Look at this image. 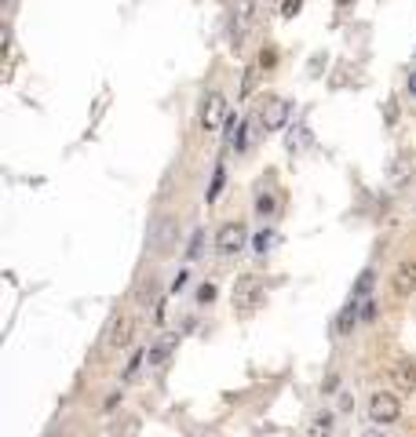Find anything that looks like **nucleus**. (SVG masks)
Listing matches in <instances>:
<instances>
[{
  "label": "nucleus",
  "instance_id": "f257e3e1",
  "mask_svg": "<svg viewBox=\"0 0 416 437\" xmlns=\"http://www.w3.org/2000/svg\"><path fill=\"white\" fill-rule=\"evenodd\" d=\"M234 306L241 314H249L256 310V306H263V281L256 273H241L234 281Z\"/></svg>",
  "mask_w": 416,
  "mask_h": 437
},
{
  "label": "nucleus",
  "instance_id": "f03ea898",
  "mask_svg": "<svg viewBox=\"0 0 416 437\" xmlns=\"http://www.w3.org/2000/svg\"><path fill=\"white\" fill-rule=\"evenodd\" d=\"M398 415H402V401L394 398V393H372L369 398V423H376V426H391V423H398Z\"/></svg>",
  "mask_w": 416,
  "mask_h": 437
},
{
  "label": "nucleus",
  "instance_id": "7ed1b4c3",
  "mask_svg": "<svg viewBox=\"0 0 416 437\" xmlns=\"http://www.w3.org/2000/svg\"><path fill=\"white\" fill-rule=\"evenodd\" d=\"M245 237H249L245 223H227V226H219V233H215V252H219V255H237L241 248H245Z\"/></svg>",
  "mask_w": 416,
  "mask_h": 437
},
{
  "label": "nucleus",
  "instance_id": "20e7f679",
  "mask_svg": "<svg viewBox=\"0 0 416 437\" xmlns=\"http://www.w3.org/2000/svg\"><path fill=\"white\" fill-rule=\"evenodd\" d=\"M227 99L219 95V92H208L205 99H201V124L212 131V128H219V124H227Z\"/></svg>",
  "mask_w": 416,
  "mask_h": 437
},
{
  "label": "nucleus",
  "instance_id": "39448f33",
  "mask_svg": "<svg viewBox=\"0 0 416 437\" xmlns=\"http://www.w3.org/2000/svg\"><path fill=\"white\" fill-rule=\"evenodd\" d=\"M391 288H394V295H398V299H409V295L416 292V262H412V259H405V262H398V266H394Z\"/></svg>",
  "mask_w": 416,
  "mask_h": 437
},
{
  "label": "nucleus",
  "instance_id": "423d86ee",
  "mask_svg": "<svg viewBox=\"0 0 416 437\" xmlns=\"http://www.w3.org/2000/svg\"><path fill=\"white\" fill-rule=\"evenodd\" d=\"M289 102H285V99H271L267 106H263V128H267V131H281L285 128V121H289Z\"/></svg>",
  "mask_w": 416,
  "mask_h": 437
},
{
  "label": "nucleus",
  "instance_id": "0eeeda50",
  "mask_svg": "<svg viewBox=\"0 0 416 437\" xmlns=\"http://www.w3.org/2000/svg\"><path fill=\"white\" fill-rule=\"evenodd\" d=\"M391 383L398 386L402 393H412L416 390V364L412 361H394L391 364Z\"/></svg>",
  "mask_w": 416,
  "mask_h": 437
},
{
  "label": "nucleus",
  "instance_id": "6e6552de",
  "mask_svg": "<svg viewBox=\"0 0 416 437\" xmlns=\"http://www.w3.org/2000/svg\"><path fill=\"white\" fill-rule=\"evenodd\" d=\"M131 328H136V324H131V317H128V314H121L114 324H109V336H106V343L114 346V350L128 346V343H131Z\"/></svg>",
  "mask_w": 416,
  "mask_h": 437
},
{
  "label": "nucleus",
  "instance_id": "1a4fd4ad",
  "mask_svg": "<svg viewBox=\"0 0 416 437\" xmlns=\"http://www.w3.org/2000/svg\"><path fill=\"white\" fill-rule=\"evenodd\" d=\"M252 11H256V4L252 0H237V8H234V18H237V26H234V37H241L249 30V22H252Z\"/></svg>",
  "mask_w": 416,
  "mask_h": 437
},
{
  "label": "nucleus",
  "instance_id": "9d476101",
  "mask_svg": "<svg viewBox=\"0 0 416 437\" xmlns=\"http://www.w3.org/2000/svg\"><path fill=\"white\" fill-rule=\"evenodd\" d=\"M172 233H175V223H172V218H165V223L158 226V233H153V248H158V252H168Z\"/></svg>",
  "mask_w": 416,
  "mask_h": 437
},
{
  "label": "nucleus",
  "instance_id": "9b49d317",
  "mask_svg": "<svg viewBox=\"0 0 416 437\" xmlns=\"http://www.w3.org/2000/svg\"><path fill=\"white\" fill-rule=\"evenodd\" d=\"M333 426H336V415L333 412H321L318 419L311 423V437H328V433H333Z\"/></svg>",
  "mask_w": 416,
  "mask_h": 437
},
{
  "label": "nucleus",
  "instance_id": "f8f14e48",
  "mask_svg": "<svg viewBox=\"0 0 416 437\" xmlns=\"http://www.w3.org/2000/svg\"><path fill=\"white\" fill-rule=\"evenodd\" d=\"M355 321H358V299L355 295H350V302H347V310L340 314V321H336V332L343 336L347 332V328H355Z\"/></svg>",
  "mask_w": 416,
  "mask_h": 437
},
{
  "label": "nucleus",
  "instance_id": "ddd939ff",
  "mask_svg": "<svg viewBox=\"0 0 416 437\" xmlns=\"http://www.w3.org/2000/svg\"><path fill=\"white\" fill-rule=\"evenodd\" d=\"M223 183H227V168L215 164V171H212V186H208V204L219 201V193H223Z\"/></svg>",
  "mask_w": 416,
  "mask_h": 437
},
{
  "label": "nucleus",
  "instance_id": "4468645a",
  "mask_svg": "<svg viewBox=\"0 0 416 437\" xmlns=\"http://www.w3.org/2000/svg\"><path fill=\"white\" fill-rule=\"evenodd\" d=\"M274 204H278V201H274V193H259V197H256V211H259L263 218H271V215H274Z\"/></svg>",
  "mask_w": 416,
  "mask_h": 437
},
{
  "label": "nucleus",
  "instance_id": "2eb2a0df",
  "mask_svg": "<svg viewBox=\"0 0 416 437\" xmlns=\"http://www.w3.org/2000/svg\"><path fill=\"white\" fill-rule=\"evenodd\" d=\"M271 245H274V233H271V230H259L256 240H252V252L263 255V252H271Z\"/></svg>",
  "mask_w": 416,
  "mask_h": 437
},
{
  "label": "nucleus",
  "instance_id": "dca6fc26",
  "mask_svg": "<svg viewBox=\"0 0 416 437\" xmlns=\"http://www.w3.org/2000/svg\"><path fill=\"white\" fill-rule=\"evenodd\" d=\"M215 292H219V288H215L212 281H201V284H197V302H201V306H208V302L215 299Z\"/></svg>",
  "mask_w": 416,
  "mask_h": 437
},
{
  "label": "nucleus",
  "instance_id": "f3484780",
  "mask_svg": "<svg viewBox=\"0 0 416 437\" xmlns=\"http://www.w3.org/2000/svg\"><path fill=\"white\" fill-rule=\"evenodd\" d=\"M201 245H205V230H194L190 248H186V259H197V255H201Z\"/></svg>",
  "mask_w": 416,
  "mask_h": 437
},
{
  "label": "nucleus",
  "instance_id": "a211bd4d",
  "mask_svg": "<svg viewBox=\"0 0 416 437\" xmlns=\"http://www.w3.org/2000/svg\"><path fill=\"white\" fill-rule=\"evenodd\" d=\"M292 131H296V135H289V149H299V146L311 142V131H307V128H292Z\"/></svg>",
  "mask_w": 416,
  "mask_h": 437
},
{
  "label": "nucleus",
  "instance_id": "6ab92c4d",
  "mask_svg": "<svg viewBox=\"0 0 416 437\" xmlns=\"http://www.w3.org/2000/svg\"><path fill=\"white\" fill-rule=\"evenodd\" d=\"M372 281H376V273H372V270H365V273L358 277V284H355V299H358V295H365V292L372 288Z\"/></svg>",
  "mask_w": 416,
  "mask_h": 437
},
{
  "label": "nucleus",
  "instance_id": "aec40b11",
  "mask_svg": "<svg viewBox=\"0 0 416 437\" xmlns=\"http://www.w3.org/2000/svg\"><path fill=\"white\" fill-rule=\"evenodd\" d=\"M168 350H172V339H165L161 346H153V354H150V361H153V364H161V361L168 357Z\"/></svg>",
  "mask_w": 416,
  "mask_h": 437
},
{
  "label": "nucleus",
  "instance_id": "412c9836",
  "mask_svg": "<svg viewBox=\"0 0 416 437\" xmlns=\"http://www.w3.org/2000/svg\"><path fill=\"white\" fill-rule=\"evenodd\" d=\"M299 8H303V0H281V15H285V18L299 15Z\"/></svg>",
  "mask_w": 416,
  "mask_h": 437
},
{
  "label": "nucleus",
  "instance_id": "4be33fe9",
  "mask_svg": "<svg viewBox=\"0 0 416 437\" xmlns=\"http://www.w3.org/2000/svg\"><path fill=\"white\" fill-rule=\"evenodd\" d=\"M143 357H146L143 350H136V357H131V361H128V368H124V379H131V376H136V371H139V364H143Z\"/></svg>",
  "mask_w": 416,
  "mask_h": 437
},
{
  "label": "nucleus",
  "instance_id": "5701e85b",
  "mask_svg": "<svg viewBox=\"0 0 416 437\" xmlns=\"http://www.w3.org/2000/svg\"><path fill=\"white\" fill-rule=\"evenodd\" d=\"M362 306H365V310H362V321H376V306H380V302H376V299H365Z\"/></svg>",
  "mask_w": 416,
  "mask_h": 437
},
{
  "label": "nucleus",
  "instance_id": "b1692460",
  "mask_svg": "<svg viewBox=\"0 0 416 437\" xmlns=\"http://www.w3.org/2000/svg\"><path fill=\"white\" fill-rule=\"evenodd\" d=\"M252 84H256V66H252V70H245V80H241V95H249Z\"/></svg>",
  "mask_w": 416,
  "mask_h": 437
},
{
  "label": "nucleus",
  "instance_id": "393cba45",
  "mask_svg": "<svg viewBox=\"0 0 416 437\" xmlns=\"http://www.w3.org/2000/svg\"><path fill=\"white\" fill-rule=\"evenodd\" d=\"M186 281H190V273L179 270V273H175V281H172V292H183V288H186Z\"/></svg>",
  "mask_w": 416,
  "mask_h": 437
},
{
  "label": "nucleus",
  "instance_id": "a878e982",
  "mask_svg": "<svg viewBox=\"0 0 416 437\" xmlns=\"http://www.w3.org/2000/svg\"><path fill=\"white\" fill-rule=\"evenodd\" d=\"M340 408H355V398H350V393H340Z\"/></svg>",
  "mask_w": 416,
  "mask_h": 437
},
{
  "label": "nucleus",
  "instance_id": "bb28decb",
  "mask_svg": "<svg viewBox=\"0 0 416 437\" xmlns=\"http://www.w3.org/2000/svg\"><path fill=\"white\" fill-rule=\"evenodd\" d=\"M409 92H412V95H416V70H412V73H409Z\"/></svg>",
  "mask_w": 416,
  "mask_h": 437
},
{
  "label": "nucleus",
  "instance_id": "cd10ccee",
  "mask_svg": "<svg viewBox=\"0 0 416 437\" xmlns=\"http://www.w3.org/2000/svg\"><path fill=\"white\" fill-rule=\"evenodd\" d=\"M365 437H384V433H380V426H372V430H365Z\"/></svg>",
  "mask_w": 416,
  "mask_h": 437
},
{
  "label": "nucleus",
  "instance_id": "c85d7f7f",
  "mask_svg": "<svg viewBox=\"0 0 416 437\" xmlns=\"http://www.w3.org/2000/svg\"><path fill=\"white\" fill-rule=\"evenodd\" d=\"M336 4H347V0H336Z\"/></svg>",
  "mask_w": 416,
  "mask_h": 437
},
{
  "label": "nucleus",
  "instance_id": "c756f323",
  "mask_svg": "<svg viewBox=\"0 0 416 437\" xmlns=\"http://www.w3.org/2000/svg\"><path fill=\"white\" fill-rule=\"evenodd\" d=\"M0 4H8V0H0Z\"/></svg>",
  "mask_w": 416,
  "mask_h": 437
}]
</instances>
